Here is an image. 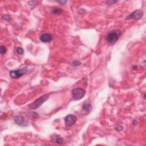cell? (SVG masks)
<instances>
[{
  "instance_id": "52a82bcc",
  "label": "cell",
  "mask_w": 146,
  "mask_h": 146,
  "mask_svg": "<svg viewBox=\"0 0 146 146\" xmlns=\"http://www.w3.org/2000/svg\"><path fill=\"white\" fill-rule=\"evenodd\" d=\"M15 123L17 125L20 126H26L27 125V123L24 117L22 116H15L14 117Z\"/></svg>"
},
{
  "instance_id": "277c9868",
  "label": "cell",
  "mask_w": 146,
  "mask_h": 146,
  "mask_svg": "<svg viewBox=\"0 0 146 146\" xmlns=\"http://www.w3.org/2000/svg\"><path fill=\"white\" fill-rule=\"evenodd\" d=\"M27 68L26 67L21 68V69L15 70V71H11L10 72V76L14 79L20 78L22 75H25L27 72Z\"/></svg>"
},
{
  "instance_id": "5bb4252c",
  "label": "cell",
  "mask_w": 146,
  "mask_h": 146,
  "mask_svg": "<svg viewBox=\"0 0 146 146\" xmlns=\"http://www.w3.org/2000/svg\"><path fill=\"white\" fill-rule=\"evenodd\" d=\"M2 18H3L4 20H5L6 21H8L11 20V18L9 15H4L2 16Z\"/></svg>"
},
{
  "instance_id": "6da1fadb",
  "label": "cell",
  "mask_w": 146,
  "mask_h": 146,
  "mask_svg": "<svg viewBox=\"0 0 146 146\" xmlns=\"http://www.w3.org/2000/svg\"><path fill=\"white\" fill-rule=\"evenodd\" d=\"M121 35V32L119 30L111 31L106 36L107 42L111 45H114L117 42Z\"/></svg>"
},
{
  "instance_id": "7c38bea8",
  "label": "cell",
  "mask_w": 146,
  "mask_h": 146,
  "mask_svg": "<svg viewBox=\"0 0 146 146\" xmlns=\"http://www.w3.org/2000/svg\"><path fill=\"white\" fill-rule=\"evenodd\" d=\"M7 49L5 46H1V49H0V52H1V55H4L6 52Z\"/></svg>"
},
{
  "instance_id": "5b68a950",
  "label": "cell",
  "mask_w": 146,
  "mask_h": 146,
  "mask_svg": "<svg viewBox=\"0 0 146 146\" xmlns=\"http://www.w3.org/2000/svg\"><path fill=\"white\" fill-rule=\"evenodd\" d=\"M77 120V116L72 115V114H69L67 115L65 118V124L67 127H71L75 124Z\"/></svg>"
},
{
  "instance_id": "ba28073f",
  "label": "cell",
  "mask_w": 146,
  "mask_h": 146,
  "mask_svg": "<svg viewBox=\"0 0 146 146\" xmlns=\"http://www.w3.org/2000/svg\"><path fill=\"white\" fill-rule=\"evenodd\" d=\"M40 39L41 42L43 43H48L52 40V36L50 34L45 33L41 35Z\"/></svg>"
},
{
  "instance_id": "7a4b0ae2",
  "label": "cell",
  "mask_w": 146,
  "mask_h": 146,
  "mask_svg": "<svg viewBox=\"0 0 146 146\" xmlns=\"http://www.w3.org/2000/svg\"><path fill=\"white\" fill-rule=\"evenodd\" d=\"M49 97V95H45L42 96V97H40V98H38V99H36L35 102H33V103L30 105L29 106L30 108L33 110H35L39 108L43 103H45L46 101Z\"/></svg>"
},
{
  "instance_id": "9a60e30c",
  "label": "cell",
  "mask_w": 146,
  "mask_h": 146,
  "mask_svg": "<svg viewBox=\"0 0 146 146\" xmlns=\"http://www.w3.org/2000/svg\"><path fill=\"white\" fill-rule=\"evenodd\" d=\"M81 63L79 61H74L72 62V65L74 66H79L81 65Z\"/></svg>"
},
{
  "instance_id": "2e32d148",
  "label": "cell",
  "mask_w": 146,
  "mask_h": 146,
  "mask_svg": "<svg viewBox=\"0 0 146 146\" xmlns=\"http://www.w3.org/2000/svg\"><path fill=\"white\" fill-rule=\"evenodd\" d=\"M57 2H58L59 4H61L62 5H64V4H65L66 2H67V1H57Z\"/></svg>"
},
{
  "instance_id": "9c48e42d",
  "label": "cell",
  "mask_w": 146,
  "mask_h": 146,
  "mask_svg": "<svg viewBox=\"0 0 146 146\" xmlns=\"http://www.w3.org/2000/svg\"><path fill=\"white\" fill-rule=\"evenodd\" d=\"M56 137H52V138H54V140H52V141H54L55 142L57 143V144H61L63 143L64 140L61 138V137L57 136V135H55Z\"/></svg>"
},
{
  "instance_id": "30bf717a",
  "label": "cell",
  "mask_w": 146,
  "mask_h": 146,
  "mask_svg": "<svg viewBox=\"0 0 146 146\" xmlns=\"http://www.w3.org/2000/svg\"><path fill=\"white\" fill-rule=\"evenodd\" d=\"M83 108L85 111L86 112H90L93 109V107L91 106V104L90 103H87V104H84L83 106Z\"/></svg>"
},
{
  "instance_id": "8992f818",
  "label": "cell",
  "mask_w": 146,
  "mask_h": 146,
  "mask_svg": "<svg viewBox=\"0 0 146 146\" xmlns=\"http://www.w3.org/2000/svg\"><path fill=\"white\" fill-rule=\"evenodd\" d=\"M144 14L143 11L141 10H137L132 13L129 17H127V19H133V20H139L143 17Z\"/></svg>"
},
{
  "instance_id": "4fadbf2b",
  "label": "cell",
  "mask_w": 146,
  "mask_h": 146,
  "mask_svg": "<svg viewBox=\"0 0 146 146\" xmlns=\"http://www.w3.org/2000/svg\"><path fill=\"white\" fill-rule=\"evenodd\" d=\"M16 51H17L18 54L22 55L24 54V50L21 47H18L17 49H16Z\"/></svg>"
},
{
  "instance_id": "8fae6325",
  "label": "cell",
  "mask_w": 146,
  "mask_h": 146,
  "mask_svg": "<svg viewBox=\"0 0 146 146\" xmlns=\"http://www.w3.org/2000/svg\"><path fill=\"white\" fill-rule=\"evenodd\" d=\"M63 12V11L61 9H55L52 11V14H59Z\"/></svg>"
},
{
  "instance_id": "3957f363",
  "label": "cell",
  "mask_w": 146,
  "mask_h": 146,
  "mask_svg": "<svg viewBox=\"0 0 146 146\" xmlns=\"http://www.w3.org/2000/svg\"><path fill=\"white\" fill-rule=\"evenodd\" d=\"M86 94V91L82 88H76L73 89L72 95L73 99L75 100H80L83 98Z\"/></svg>"
}]
</instances>
